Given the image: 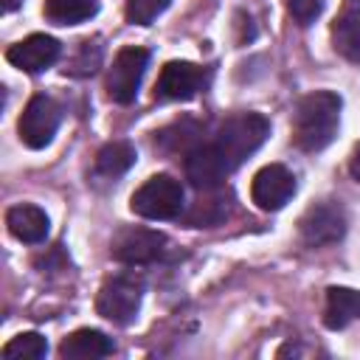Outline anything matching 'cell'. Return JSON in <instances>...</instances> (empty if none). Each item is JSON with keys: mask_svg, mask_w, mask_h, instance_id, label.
Instances as JSON below:
<instances>
[{"mask_svg": "<svg viewBox=\"0 0 360 360\" xmlns=\"http://www.w3.org/2000/svg\"><path fill=\"white\" fill-rule=\"evenodd\" d=\"M340 96L332 90H315L295 104L292 112V141L304 152L326 149L340 127Z\"/></svg>", "mask_w": 360, "mask_h": 360, "instance_id": "6da1fadb", "label": "cell"}, {"mask_svg": "<svg viewBox=\"0 0 360 360\" xmlns=\"http://www.w3.org/2000/svg\"><path fill=\"white\" fill-rule=\"evenodd\" d=\"M346 211L340 202H332V200H323V202H315L304 211V217L298 219V233H301V242L309 245V248H323V245H335L346 236Z\"/></svg>", "mask_w": 360, "mask_h": 360, "instance_id": "52a82bcc", "label": "cell"}, {"mask_svg": "<svg viewBox=\"0 0 360 360\" xmlns=\"http://www.w3.org/2000/svg\"><path fill=\"white\" fill-rule=\"evenodd\" d=\"M112 352H115L112 338H107L98 329H76L59 346V357H65V360H98Z\"/></svg>", "mask_w": 360, "mask_h": 360, "instance_id": "5bb4252c", "label": "cell"}, {"mask_svg": "<svg viewBox=\"0 0 360 360\" xmlns=\"http://www.w3.org/2000/svg\"><path fill=\"white\" fill-rule=\"evenodd\" d=\"M349 174L360 183V143L354 146V152H352V158H349Z\"/></svg>", "mask_w": 360, "mask_h": 360, "instance_id": "cb8c5ba5", "label": "cell"}, {"mask_svg": "<svg viewBox=\"0 0 360 360\" xmlns=\"http://www.w3.org/2000/svg\"><path fill=\"white\" fill-rule=\"evenodd\" d=\"M186 194L172 174H155L129 197V208L143 219H174L183 214Z\"/></svg>", "mask_w": 360, "mask_h": 360, "instance_id": "277c9868", "label": "cell"}, {"mask_svg": "<svg viewBox=\"0 0 360 360\" xmlns=\"http://www.w3.org/2000/svg\"><path fill=\"white\" fill-rule=\"evenodd\" d=\"M166 250V236L152 228H121L110 242V256L121 264H149Z\"/></svg>", "mask_w": 360, "mask_h": 360, "instance_id": "ba28073f", "label": "cell"}, {"mask_svg": "<svg viewBox=\"0 0 360 360\" xmlns=\"http://www.w3.org/2000/svg\"><path fill=\"white\" fill-rule=\"evenodd\" d=\"M90 48H96V39H93V42H90V39H84V42L79 45V56L70 62L68 73H73V76H87V73H93V70L98 68L101 53H93V56H90Z\"/></svg>", "mask_w": 360, "mask_h": 360, "instance_id": "603a6c76", "label": "cell"}, {"mask_svg": "<svg viewBox=\"0 0 360 360\" xmlns=\"http://www.w3.org/2000/svg\"><path fill=\"white\" fill-rule=\"evenodd\" d=\"M267 135H270V121L262 112H236L219 124L217 138L211 143L233 172L267 141Z\"/></svg>", "mask_w": 360, "mask_h": 360, "instance_id": "7a4b0ae2", "label": "cell"}, {"mask_svg": "<svg viewBox=\"0 0 360 360\" xmlns=\"http://www.w3.org/2000/svg\"><path fill=\"white\" fill-rule=\"evenodd\" d=\"M42 14L53 25H79L98 14V0H45Z\"/></svg>", "mask_w": 360, "mask_h": 360, "instance_id": "ac0fdd59", "label": "cell"}, {"mask_svg": "<svg viewBox=\"0 0 360 360\" xmlns=\"http://www.w3.org/2000/svg\"><path fill=\"white\" fill-rule=\"evenodd\" d=\"M20 3H22V0H3V11H14Z\"/></svg>", "mask_w": 360, "mask_h": 360, "instance_id": "d4e9b609", "label": "cell"}, {"mask_svg": "<svg viewBox=\"0 0 360 360\" xmlns=\"http://www.w3.org/2000/svg\"><path fill=\"white\" fill-rule=\"evenodd\" d=\"M141 301H143V281L132 273H118L101 284L96 295V312L115 326H129L138 318Z\"/></svg>", "mask_w": 360, "mask_h": 360, "instance_id": "3957f363", "label": "cell"}, {"mask_svg": "<svg viewBox=\"0 0 360 360\" xmlns=\"http://www.w3.org/2000/svg\"><path fill=\"white\" fill-rule=\"evenodd\" d=\"M59 121H62V107L45 96V93H37L28 98L20 121H17V132H20V141L28 146V149H45L56 129H59Z\"/></svg>", "mask_w": 360, "mask_h": 360, "instance_id": "8992f818", "label": "cell"}, {"mask_svg": "<svg viewBox=\"0 0 360 360\" xmlns=\"http://www.w3.org/2000/svg\"><path fill=\"white\" fill-rule=\"evenodd\" d=\"M332 45H335V51L343 59L360 65V6L343 11L335 20V25H332Z\"/></svg>", "mask_w": 360, "mask_h": 360, "instance_id": "e0dca14e", "label": "cell"}, {"mask_svg": "<svg viewBox=\"0 0 360 360\" xmlns=\"http://www.w3.org/2000/svg\"><path fill=\"white\" fill-rule=\"evenodd\" d=\"M360 321V290L352 287H329L326 290V307H323V323L326 329L338 332L349 323Z\"/></svg>", "mask_w": 360, "mask_h": 360, "instance_id": "9a60e30c", "label": "cell"}, {"mask_svg": "<svg viewBox=\"0 0 360 360\" xmlns=\"http://www.w3.org/2000/svg\"><path fill=\"white\" fill-rule=\"evenodd\" d=\"M228 217V202H225V197L219 194V188H211V191H202L200 194V200H197V205L191 208V214H188V222L194 225V228H208V225H217L219 219H225Z\"/></svg>", "mask_w": 360, "mask_h": 360, "instance_id": "d6986e66", "label": "cell"}, {"mask_svg": "<svg viewBox=\"0 0 360 360\" xmlns=\"http://www.w3.org/2000/svg\"><path fill=\"white\" fill-rule=\"evenodd\" d=\"M208 82V73L191 62H166L155 82L158 101H188L194 98Z\"/></svg>", "mask_w": 360, "mask_h": 360, "instance_id": "9c48e42d", "label": "cell"}, {"mask_svg": "<svg viewBox=\"0 0 360 360\" xmlns=\"http://www.w3.org/2000/svg\"><path fill=\"white\" fill-rule=\"evenodd\" d=\"M290 17L298 22V25H309L321 17L323 11V0H284Z\"/></svg>", "mask_w": 360, "mask_h": 360, "instance_id": "7402d4cb", "label": "cell"}, {"mask_svg": "<svg viewBox=\"0 0 360 360\" xmlns=\"http://www.w3.org/2000/svg\"><path fill=\"white\" fill-rule=\"evenodd\" d=\"M169 6H172V0H129L127 3V20L132 25H152Z\"/></svg>", "mask_w": 360, "mask_h": 360, "instance_id": "44dd1931", "label": "cell"}, {"mask_svg": "<svg viewBox=\"0 0 360 360\" xmlns=\"http://www.w3.org/2000/svg\"><path fill=\"white\" fill-rule=\"evenodd\" d=\"M3 360H42L48 354V340L39 332H20L3 346Z\"/></svg>", "mask_w": 360, "mask_h": 360, "instance_id": "ffe728a7", "label": "cell"}, {"mask_svg": "<svg viewBox=\"0 0 360 360\" xmlns=\"http://www.w3.org/2000/svg\"><path fill=\"white\" fill-rule=\"evenodd\" d=\"M59 53H62V45L53 37H48V34H31V37L14 42L6 51V59L14 68L25 70V73H42L51 65H56Z\"/></svg>", "mask_w": 360, "mask_h": 360, "instance_id": "7c38bea8", "label": "cell"}, {"mask_svg": "<svg viewBox=\"0 0 360 360\" xmlns=\"http://www.w3.org/2000/svg\"><path fill=\"white\" fill-rule=\"evenodd\" d=\"M228 174H231V166L225 163V158L217 152L214 143H197L186 155V177L197 191L219 188Z\"/></svg>", "mask_w": 360, "mask_h": 360, "instance_id": "8fae6325", "label": "cell"}, {"mask_svg": "<svg viewBox=\"0 0 360 360\" xmlns=\"http://www.w3.org/2000/svg\"><path fill=\"white\" fill-rule=\"evenodd\" d=\"M132 163H135V146L127 141H110L98 149L93 172L101 180H118L124 172H129Z\"/></svg>", "mask_w": 360, "mask_h": 360, "instance_id": "2e32d148", "label": "cell"}, {"mask_svg": "<svg viewBox=\"0 0 360 360\" xmlns=\"http://www.w3.org/2000/svg\"><path fill=\"white\" fill-rule=\"evenodd\" d=\"M6 225L11 231L14 239L25 242V245H39L45 242L48 236V214L39 208V205H31V202H20V205H11L6 211Z\"/></svg>", "mask_w": 360, "mask_h": 360, "instance_id": "4fadbf2b", "label": "cell"}, {"mask_svg": "<svg viewBox=\"0 0 360 360\" xmlns=\"http://www.w3.org/2000/svg\"><path fill=\"white\" fill-rule=\"evenodd\" d=\"M295 194V174L281 166V163H270L262 166L253 174L250 183V200L262 208V211H278L284 208Z\"/></svg>", "mask_w": 360, "mask_h": 360, "instance_id": "30bf717a", "label": "cell"}, {"mask_svg": "<svg viewBox=\"0 0 360 360\" xmlns=\"http://www.w3.org/2000/svg\"><path fill=\"white\" fill-rule=\"evenodd\" d=\"M146 65H149L146 48H138V45L121 48L107 70V96L115 104H132L138 96V87L143 82Z\"/></svg>", "mask_w": 360, "mask_h": 360, "instance_id": "5b68a950", "label": "cell"}]
</instances>
